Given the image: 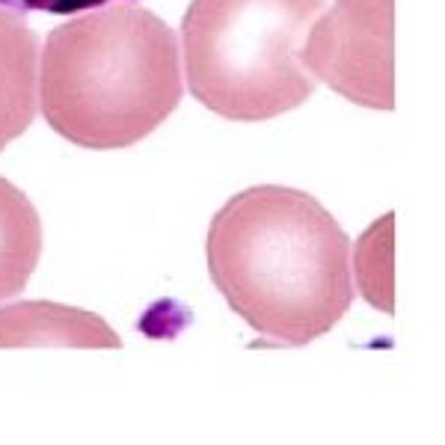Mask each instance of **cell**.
I'll return each instance as SVG.
<instances>
[{"mask_svg": "<svg viewBox=\"0 0 445 445\" xmlns=\"http://www.w3.org/2000/svg\"><path fill=\"white\" fill-rule=\"evenodd\" d=\"M116 0H0V6L16 12H45V16H71L80 9H98Z\"/></svg>", "mask_w": 445, "mask_h": 445, "instance_id": "9", "label": "cell"}, {"mask_svg": "<svg viewBox=\"0 0 445 445\" xmlns=\"http://www.w3.org/2000/svg\"><path fill=\"white\" fill-rule=\"evenodd\" d=\"M42 255V220L16 184L0 176V303L18 297Z\"/></svg>", "mask_w": 445, "mask_h": 445, "instance_id": "7", "label": "cell"}, {"mask_svg": "<svg viewBox=\"0 0 445 445\" xmlns=\"http://www.w3.org/2000/svg\"><path fill=\"white\" fill-rule=\"evenodd\" d=\"M39 39L16 9L0 6V152L36 116Z\"/></svg>", "mask_w": 445, "mask_h": 445, "instance_id": "6", "label": "cell"}, {"mask_svg": "<svg viewBox=\"0 0 445 445\" xmlns=\"http://www.w3.org/2000/svg\"><path fill=\"white\" fill-rule=\"evenodd\" d=\"M353 279L368 306L392 315V214L368 226L353 250Z\"/></svg>", "mask_w": 445, "mask_h": 445, "instance_id": "8", "label": "cell"}, {"mask_svg": "<svg viewBox=\"0 0 445 445\" xmlns=\"http://www.w3.org/2000/svg\"><path fill=\"white\" fill-rule=\"evenodd\" d=\"M0 348H122V339L86 309L27 300L0 309Z\"/></svg>", "mask_w": 445, "mask_h": 445, "instance_id": "5", "label": "cell"}, {"mask_svg": "<svg viewBox=\"0 0 445 445\" xmlns=\"http://www.w3.org/2000/svg\"><path fill=\"white\" fill-rule=\"evenodd\" d=\"M205 262L228 309L288 348L329 333L356 294L350 238L318 199L285 184L228 199L208 226Z\"/></svg>", "mask_w": 445, "mask_h": 445, "instance_id": "1", "label": "cell"}, {"mask_svg": "<svg viewBox=\"0 0 445 445\" xmlns=\"http://www.w3.org/2000/svg\"><path fill=\"white\" fill-rule=\"evenodd\" d=\"M181 68V39L152 9L113 4L86 12L45 39L42 116L83 149L134 146L178 107Z\"/></svg>", "mask_w": 445, "mask_h": 445, "instance_id": "2", "label": "cell"}, {"mask_svg": "<svg viewBox=\"0 0 445 445\" xmlns=\"http://www.w3.org/2000/svg\"><path fill=\"white\" fill-rule=\"evenodd\" d=\"M309 75L365 110L395 107V0H336L309 27Z\"/></svg>", "mask_w": 445, "mask_h": 445, "instance_id": "4", "label": "cell"}, {"mask_svg": "<svg viewBox=\"0 0 445 445\" xmlns=\"http://www.w3.org/2000/svg\"><path fill=\"white\" fill-rule=\"evenodd\" d=\"M327 0H193L181 18L184 80L202 107L232 122H264L309 102L300 60Z\"/></svg>", "mask_w": 445, "mask_h": 445, "instance_id": "3", "label": "cell"}]
</instances>
